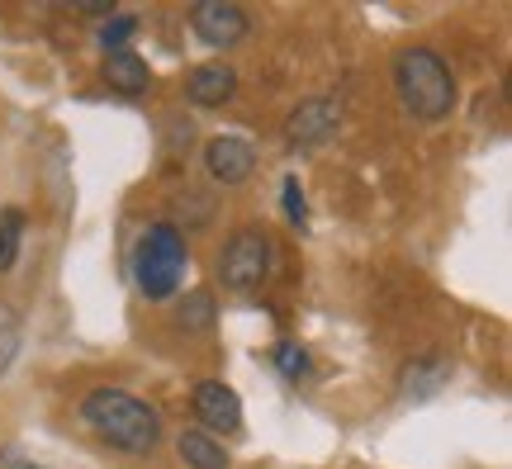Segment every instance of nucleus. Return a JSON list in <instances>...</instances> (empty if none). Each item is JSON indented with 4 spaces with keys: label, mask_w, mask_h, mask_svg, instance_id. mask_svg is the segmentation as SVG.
Instances as JSON below:
<instances>
[{
    "label": "nucleus",
    "mask_w": 512,
    "mask_h": 469,
    "mask_svg": "<svg viewBox=\"0 0 512 469\" xmlns=\"http://www.w3.org/2000/svg\"><path fill=\"white\" fill-rule=\"evenodd\" d=\"M81 422L91 427L105 446L124 455H152L157 441H162V417L152 403L124 394V389H91L81 398Z\"/></svg>",
    "instance_id": "obj_1"
},
{
    "label": "nucleus",
    "mask_w": 512,
    "mask_h": 469,
    "mask_svg": "<svg viewBox=\"0 0 512 469\" xmlns=\"http://www.w3.org/2000/svg\"><path fill=\"white\" fill-rule=\"evenodd\" d=\"M394 91L399 105L422 124H437L456 109V76L432 48H403L394 57Z\"/></svg>",
    "instance_id": "obj_2"
},
{
    "label": "nucleus",
    "mask_w": 512,
    "mask_h": 469,
    "mask_svg": "<svg viewBox=\"0 0 512 469\" xmlns=\"http://www.w3.org/2000/svg\"><path fill=\"white\" fill-rule=\"evenodd\" d=\"M185 266H190V247H185V233L176 223H152L138 242V256H133V275H138V289L147 299H171L185 280Z\"/></svg>",
    "instance_id": "obj_3"
},
{
    "label": "nucleus",
    "mask_w": 512,
    "mask_h": 469,
    "mask_svg": "<svg viewBox=\"0 0 512 469\" xmlns=\"http://www.w3.org/2000/svg\"><path fill=\"white\" fill-rule=\"evenodd\" d=\"M266 275H271V233H266V228H238L219 252L223 289L252 294V289L266 285Z\"/></svg>",
    "instance_id": "obj_4"
},
{
    "label": "nucleus",
    "mask_w": 512,
    "mask_h": 469,
    "mask_svg": "<svg viewBox=\"0 0 512 469\" xmlns=\"http://www.w3.org/2000/svg\"><path fill=\"white\" fill-rule=\"evenodd\" d=\"M190 29L204 48H238L242 38L252 34V19L242 5H223V0H200L190 10Z\"/></svg>",
    "instance_id": "obj_5"
},
{
    "label": "nucleus",
    "mask_w": 512,
    "mask_h": 469,
    "mask_svg": "<svg viewBox=\"0 0 512 469\" xmlns=\"http://www.w3.org/2000/svg\"><path fill=\"white\" fill-rule=\"evenodd\" d=\"M195 417H200V432L233 436L242 427V398L223 379H200L195 384Z\"/></svg>",
    "instance_id": "obj_6"
},
{
    "label": "nucleus",
    "mask_w": 512,
    "mask_h": 469,
    "mask_svg": "<svg viewBox=\"0 0 512 469\" xmlns=\"http://www.w3.org/2000/svg\"><path fill=\"white\" fill-rule=\"evenodd\" d=\"M204 171L214 176L219 185H242L252 181L256 171V147L247 138H233V133H223V138H209L204 143Z\"/></svg>",
    "instance_id": "obj_7"
},
{
    "label": "nucleus",
    "mask_w": 512,
    "mask_h": 469,
    "mask_svg": "<svg viewBox=\"0 0 512 469\" xmlns=\"http://www.w3.org/2000/svg\"><path fill=\"white\" fill-rule=\"evenodd\" d=\"M337 124H342V105L337 100H304L290 114L285 138H290V147H318L337 133Z\"/></svg>",
    "instance_id": "obj_8"
},
{
    "label": "nucleus",
    "mask_w": 512,
    "mask_h": 469,
    "mask_svg": "<svg viewBox=\"0 0 512 469\" xmlns=\"http://www.w3.org/2000/svg\"><path fill=\"white\" fill-rule=\"evenodd\" d=\"M185 95H190V105L219 109V105H228V100L238 95V72H233L228 62H204V67H195V72H190Z\"/></svg>",
    "instance_id": "obj_9"
},
{
    "label": "nucleus",
    "mask_w": 512,
    "mask_h": 469,
    "mask_svg": "<svg viewBox=\"0 0 512 469\" xmlns=\"http://www.w3.org/2000/svg\"><path fill=\"white\" fill-rule=\"evenodd\" d=\"M105 86L119 95H147L152 86V67L138 53H105Z\"/></svg>",
    "instance_id": "obj_10"
},
{
    "label": "nucleus",
    "mask_w": 512,
    "mask_h": 469,
    "mask_svg": "<svg viewBox=\"0 0 512 469\" xmlns=\"http://www.w3.org/2000/svg\"><path fill=\"white\" fill-rule=\"evenodd\" d=\"M176 455L185 460V469H228V465H233V460H228V451H223L219 436L200 432V427L181 432V441H176Z\"/></svg>",
    "instance_id": "obj_11"
},
{
    "label": "nucleus",
    "mask_w": 512,
    "mask_h": 469,
    "mask_svg": "<svg viewBox=\"0 0 512 469\" xmlns=\"http://www.w3.org/2000/svg\"><path fill=\"white\" fill-rule=\"evenodd\" d=\"M19 242H24V214L19 209H0V275L15 271Z\"/></svg>",
    "instance_id": "obj_12"
},
{
    "label": "nucleus",
    "mask_w": 512,
    "mask_h": 469,
    "mask_svg": "<svg viewBox=\"0 0 512 469\" xmlns=\"http://www.w3.org/2000/svg\"><path fill=\"white\" fill-rule=\"evenodd\" d=\"M19 342H24V318H19L15 304H0V375L19 356Z\"/></svg>",
    "instance_id": "obj_13"
},
{
    "label": "nucleus",
    "mask_w": 512,
    "mask_h": 469,
    "mask_svg": "<svg viewBox=\"0 0 512 469\" xmlns=\"http://www.w3.org/2000/svg\"><path fill=\"white\" fill-rule=\"evenodd\" d=\"M209 323H214V294H209V289H195L181 304V327L185 332H204Z\"/></svg>",
    "instance_id": "obj_14"
},
{
    "label": "nucleus",
    "mask_w": 512,
    "mask_h": 469,
    "mask_svg": "<svg viewBox=\"0 0 512 469\" xmlns=\"http://www.w3.org/2000/svg\"><path fill=\"white\" fill-rule=\"evenodd\" d=\"M133 34H138V19L133 15H110L105 24H100V48H105V53H124Z\"/></svg>",
    "instance_id": "obj_15"
},
{
    "label": "nucleus",
    "mask_w": 512,
    "mask_h": 469,
    "mask_svg": "<svg viewBox=\"0 0 512 469\" xmlns=\"http://www.w3.org/2000/svg\"><path fill=\"white\" fill-rule=\"evenodd\" d=\"M280 195H285V218H290V228H309V199H304V185H299V176H285V185H280Z\"/></svg>",
    "instance_id": "obj_16"
},
{
    "label": "nucleus",
    "mask_w": 512,
    "mask_h": 469,
    "mask_svg": "<svg viewBox=\"0 0 512 469\" xmlns=\"http://www.w3.org/2000/svg\"><path fill=\"white\" fill-rule=\"evenodd\" d=\"M275 365H280V375H285V379L309 375V351H304L299 342H280V346H275Z\"/></svg>",
    "instance_id": "obj_17"
},
{
    "label": "nucleus",
    "mask_w": 512,
    "mask_h": 469,
    "mask_svg": "<svg viewBox=\"0 0 512 469\" xmlns=\"http://www.w3.org/2000/svg\"><path fill=\"white\" fill-rule=\"evenodd\" d=\"M0 469H43V465H34V460H24L19 451H0Z\"/></svg>",
    "instance_id": "obj_18"
}]
</instances>
